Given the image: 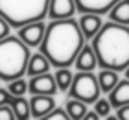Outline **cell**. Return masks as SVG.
Segmentation results:
<instances>
[{"mask_svg": "<svg viewBox=\"0 0 129 120\" xmlns=\"http://www.w3.org/2000/svg\"><path fill=\"white\" fill-rule=\"evenodd\" d=\"M85 46V37L76 19L52 20L46 26L44 39L41 43V54L48 57L52 67L70 68L78 57L79 50Z\"/></svg>", "mask_w": 129, "mask_h": 120, "instance_id": "6da1fadb", "label": "cell"}, {"mask_svg": "<svg viewBox=\"0 0 129 120\" xmlns=\"http://www.w3.org/2000/svg\"><path fill=\"white\" fill-rule=\"evenodd\" d=\"M98 67L124 72L129 67V26L107 22L90 39Z\"/></svg>", "mask_w": 129, "mask_h": 120, "instance_id": "7a4b0ae2", "label": "cell"}, {"mask_svg": "<svg viewBox=\"0 0 129 120\" xmlns=\"http://www.w3.org/2000/svg\"><path fill=\"white\" fill-rule=\"evenodd\" d=\"M30 48L19 37L9 35L0 41V81H13L26 74L30 61Z\"/></svg>", "mask_w": 129, "mask_h": 120, "instance_id": "3957f363", "label": "cell"}, {"mask_svg": "<svg viewBox=\"0 0 129 120\" xmlns=\"http://www.w3.org/2000/svg\"><path fill=\"white\" fill-rule=\"evenodd\" d=\"M50 0H0V17L8 20L11 28H22L26 24L44 20L48 17Z\"/></svg>", "mask_w": 129, "mask_h": 120, "instance_id": "277c9868", "label": "cell"}, {"mask_svg": "<svg viewBox=\"0 0 129 120\" xmlns=\"http://www.w3.org/2000/svg\"><path fill=\"white\" fill-rule=\"evenodd\" d=\"M100 85H98V78L94 72H78L74 74L72 87L68 91V98L79 100L87 105H92L100 98Z\"/></svg>", "mask_w": 129, "mask_h": 120, "instance_id": "5b68a950", "label": "cell"}, {"mask_svg": "<svg viewBox=\"0 0 129 120\" xmlns=\"http://www.w3.org/2000/svg\"><path fill=\"white\" fill-rule=\"evenodd\" d=\"M28 92L31 96H55L59 91H57L54 74L48 72V74L30 78V81H28Z\"/></svg>", "mask_w": 129, "mask_h": 120, "instance_id": "8992f818", "label": "cell"}, {"mask_svg": "<svg viewBox=\"0 0 129 120\" xmlns=\"http://www.w3.org/2000/svg\"><path fill=\"white\" fill-rule=\"evenodd\" d=\"M44 33H46V24L43 20H39V22H31V24H26V26L19 28L17 37L28 48H35V46H41V43L44 39Z\"/></svg>", "mask_w": 129, "mask_h": 120, "instance_id": "52a82bcc", "label": "cell"}, {"mask_svg": "<svg viewBox=\"0 0 129 120\" xmlns=\"http://www.w3.org/2000/svg\"><path fill=\"white\" fill-rule=\"evenodd\" d=\"M76 11H78L76 0H50L48 4V17L52 20L74 19Z\"/></svg>", "mask_w": 129, "mask_h": 120, "instance_id": "ba28073f", "label": "cell"}, {"mask_svg": "<svg viewBox=\"0 0 129 120\" xmlns=\"http://www.w3.org/2000/svg\"><path fill=\"white\" fill-rule=\"evenodd\" d=\"M57 107L54 96H31L30 98V111H31V118L39 120L46 116L48 113H52Z\"/></svg>", "mask_w": 129, "mask_h": 120, "instance_id": "9c48e42d", "label": "cell"}, {"mask_svg": "<svg viewBox=\"0 0 129 120\" xmlns=\"http://www.w3.org/2000/svg\"><path fill=\"white\" fill-rule=\"evenodd\" d=\"M120 0H76L79 13H96V15H107L111 8Z\"/></svg>", "mask_w": 129, "mask_h": 120, "instance_id": "30bf717a", "label": "cell"}, {"mask_svg": "<svg viewBox=\"0 0 129 120\" xmlns=\"http://www.w3.org/2000/svg\"><path fill=\"white\" fill-rule=\"evenodd\" d=\"M78 24H79V30H81V33H83L85 41L92 39L103 26L102 15H96V13H81V17L78 19Z\"/></svg>", "mask_w": 129, "mask_h": 120, "instance_id": "8fae6325", "label": "cell"}, {"mask_svg": "<svg viewBox=\"0 0 129 120\" xmlns=\"http://www.w3.org/2000/svg\"><path fill=\"white\" fill-rule=\"evenodd\" d=\"M74 67L78 68V72H94L96 70L98 59H96V54H94L90 44H85L79 50L78 57H76V61H74Z\"/></svg>", "mask_w": 129, "mask_h": 120, "instance_id": "7c38bea8", "label": "cell"}, {"mask_svg": "<svg viewBox=\"0 0 129 120\" xmlns=\"http://www.w3.org/2000/svg\"><path fill=\"white\" fill-rule=\"evenodd\" d=\"M109 104L113 109H120L124 105H129V80H120L113 91L109 92Z\"/></svg>", "mask_w": 129, "mask_h": 120, "instance_id": "4fadbf2b", "label": "cell"}, {"mask_svg": "<svg viewBox=\"0 0 129 120\" xmlns=\"http://www.w3.org/2000/svg\"><path fill=\"white\" fill-rule=\"evenodd\" d=\"M52 68V65L48 61V57L44 56V54H31L30 56V61H28V68H26V76H41V74H48Z\"/></svg>", "mask_w": 129, "mask_h": 120, "instance_id": "5bb4252c", "label": "cell"}, {"mask_svg": "<svg viewBox=\"0 0 129 120\" xmlns=\"http://www.w3.org/2000/svg\"><path fill=\"white\" fill-rule=\"evenodd\" d=\"M98 78V85H100V91L105 92V94H109L113 89L118 85V81L122 80L118 72H114V70H109V68H102L96 74Z\"/></svg>", "mask_w": 129, "mask_h": 120, "instance_id": "9a60e30c", "label": "cell"}, {"mask_svg": "<svg viewBox=\"0 0 129 120\" xmlns=\"http://www.w3.org/2000/svg\"><path fill=\"white\" fill-rule=\"evenodd\" d=\"M109 20L122 26H129V0H120L116 2L109 11Z\"/></svg>", "mask_w": 129, "mask_h": 120, "instance_id": "2e32d148", "label": "cell"}, {"mask_svg": "<svg viewBox=\"0 0 129 120\" xmlns=\"http://www.w3.org/2000/svg\"><path fill=\"white\" fill-rule=\"evenodd\" d=\"M11 109H13L15 120H31V111H30V100H26L24 96L11 100Z\"/></svg>", "mask_w": 129, "mask_h": 120, "instance_id": "e0dca14e", "label": "cell"}, {"mask_svg": "<svg viewBox=\"0 0 129 120\" xmlns=\"http://www.w3.org/2000/svg\"><path fill=\"white\" fill-rule=\"evenodd\" d=\"M64 111H67V115L70 116V120H81L85 116V113L89 111V105L83 104V102H79V100L68 98L67 104H64Z\"/></svg>", "mask_w": 129, "mask_h": 120, "instance_id": "ac0fdd59", "label": "cell"}, {"mask_svg": "<svg viewBox=\"0 0 129 120\" xmlns=\"http://www.w3.org/2000/svg\"><path fill=\"white\" fill-rule=\"evenodd\" d=\"M54 78H55V85H57V91L59 92H68L70 91L72 81H74V74L70 72V68H57Z\"/></svg>", "mask_w": 129, "mask_h": 120, "instance_id": "d6986e66", "label": "cell"}, {"mask_svg": "<svg viewBox=\"0 0 129 120\" xmlns=\"http://www.w3.org/2000/svg\"><path fill=\"white\" fill-rule=\"evenodd\" d=\"M6 89L9 91V94L13 96V98H19V96H24L28 92V81L24 80V78H19V80L9 81Z\"/></svg>", "mask_w": 129, "mask_h": 120, "instance_id": "ffe728a7", "label": "cell"}, {"mask_svg": "<svg viewBox=\"0 0 129 120\" xmlns=\"http://www.w3.org/2000/svg\"><path fill=\"white\" fill-rule=\"evenodd\" d=\"M92 105H94V109H92V111H94L100 118H107L111 115V109H113L111 104H109V100H105V98H98Z\"/></svg>", "mask_w": 129, "mask_h": 120, "instance_id": "44dd1931", "label": "cell"}, {"mask_svg": "<svg viewBox=\"0 0 129 120\" xmlns=\"http://www.w3.org/2000/svg\"><path fill=\"white\" fill-rule=\"evenodd\" d=\"M39 120H70V116L67 115V111H64V107H55L52 113H48L46 116L39 118Z\"/></svg>", "mask_w": 129, "mask_h": 120, "instance_id": "7402d4cb", "label": "cell"}, {"mask_svg": "<svg viewBox=\"0 0 129 120\" xmlns=\"http://www.w3.org/2000/svg\"><path fill=\"white\" fill-rule=\"evenodd\" d=\"M0 120H15L11 105H0Z\"/></svg>", "mask_w": 129, "mask_h": 120, "instance_id": "603a6c76", "label": "cell"}, {"mask_svg": "<svg viewBox=\"0 0 129 120\" xmlns=\"http://www.w3.org/2000/svg\"><path fill=\"white\" fill-rule=\"evenodd\" d=\"M9 32H11V26L8 24V20H6V19L0 17V41L6 39V37H9Z\"/></svg>", "mask_w": 129, "mask_h": 120, "instance_id": "cb8c5ba5", "label": "cell"}, {"mask_svg": "<svg viewBox=\"0 0 129 120\" xmlns=\"http://www.w3.org/2000/svg\"><path fill=\"white\" fill-rule=\"evenodd\" d=\"M11 100H13V96L9 94V91L4 89V87H0V105H9Z\"/></svg>", "mask_w": 129, "mask_h": 120, "instance_id": "d4e9b609", "label": "cell"}, {"mask_svg": "<svg viewBox=\"0 0 129 120\" xmlns=\"http://www.w3.org/2000/svg\"><path fill=\"white\" fill-rule=\"evenodd\" d=\"M118 120H129V105H124L120 109H116V115H114Z\"/></svg>", "mask_w": 129, "mask_h": 120, "instance_id": "484cf974", "label": "cell"}, {"mask_svg": "<svg viewBox=\"0 0 129 120\" xmlns=\"http://www.w3.org/2000/svg\"><path fill=\"white\" fill-rule=\"evenodd\" d=\"M81 120H100V116L96 115L94 111H87V113H85V116L81 118Z\"/></svg>", "mask_w": 129, "mask_h": 120, "instance_id": "4316f807", "label": "cell"}, {"mask_svg": "<svg viewBox=\"0 0 129 120\" xmlns=\"http://www.w3.org/2000/svg\"><path fill=\"white\" fill-rule=\"evenodd\" d=\"M124 76H125V80H129V67L124 70Z\"/></svg>", "mask_w": 129, "mask_h": 120, "instance_id": "83f0119b", "label": "cell"}, {"mask_svg": "<svg viewBox=\"0 0 129 120\" xmlns=\"http://www.w3.org/2000/svg\"><path fill=\"white\" fill-rule=\"evenodd\" d=\"M105 120H118V118H116V116H111V115H109V116L105 118Z\"/></svg>", "mask_w": 129, "mask_h": 120, "instance_id": "f1b7e54d", "label": "cell"}]
</instances>
